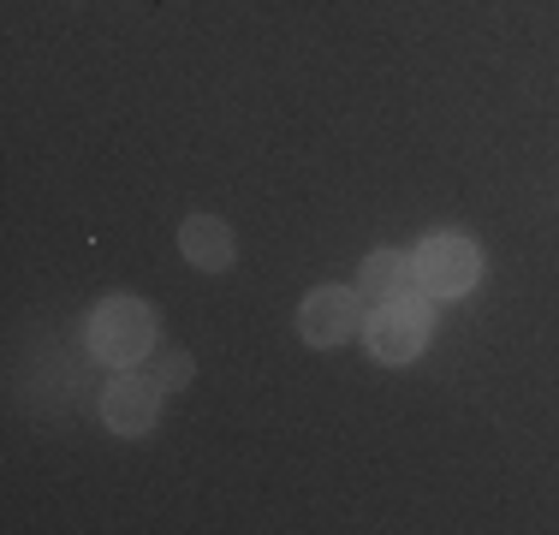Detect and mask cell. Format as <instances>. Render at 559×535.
I'll list each match as a JSON object with an SVG mask.
<instances>
[{
  "label": "cell",
  "instance_id": "5",
  "mask_svg": "<svg viewBox=\"0 0 559 535\" xmlns=\"http://www.w3.org/2000/svg\"><path fill=\"white\" fill-rule=\"evenodd\" d=\"M155 411H162V387H155V374L119 369L108 381V393H102V423H108L114 435H150Z\"/></svg>",
  "mask_w": 559,
  "mask_h": 535
},
{
  "label": "cell",
  "instance_id": "2",
  "mask_svg": "<svg viewBox=\"0 0 559 535\" xmlns=\"http://www.w3.org/2000/svg\"><path fill=\"white\" fill-rule=\"evenodd\" d=\"M429 333H435V316H429V304L411 292V298H393V304H381L376 316H369V352L381 357V364H417L423 352H429Z\"/></svg>",
  "mask_w": 559,
  "mask_h": 535
},
{
  "label": "cell",
  "instance_id": "1",
  "mask_svg": "<svg viewBox=\"0 0 559 535\" xmlns=\"http://www.w3.org/2000/svg\"><path fill=\"white\" fill-rule=\"evenodd\" d=\"M90 352L114 369H138L155 352V310L143 298H102L90 310Z\"/></svg>",
  "mask_w": 559,
  "mask_h": 535
},
{
  "label": "cell",
  "instance_id": "7",
  "mask_svg": "<svg viewBox=\"0 0 559 535\" xmlns=\"http://www.w3.org/2000/svg\"><path fill=\"white\" fill-rule=\"evenodd\" d=\"M357 286H364L376 304L411 298V292H417V262H411L405 250H369L364 268H357Z\"/></svg>",
  "mask_w": 559,
  "mask_h": 535
},
{
  "label": "cell",
  "instance_id": "4",
  "mask_svg": "<svg viewBox=\"0 0 559 535\" xmlns=\"http://www.w3.org/2000/svg\"><path fill=\"white\" fill-rule=\"evenodd\" d=\"M357 321H364V298L352 286H316L298 310V333H304V345H322L328 352V345L352 340Z\"/></svg>",
  "mask_w": 559,
  "mask_h": 535
},
{
  "label": "cell",
  "instance_id": "6",
  "mask_svg": "<svg viewBox=\"0 0 559 535\" xmlns=\"http://www.w3.org/2000/svg\"><path fill=\"white\" fill-rule=\"evenodd\" d=\"M179 250L191 268H203V274H221V268H233L238 245H233V226L215 221V214H191V221L179 226Z\"/></svg>",
  "mask_w": 559,
  "mask_h": 535
},
{
  "label": "cell",
  "instance_id": "8",
  "mask_svg": "<svg viewBox=\"0 0 559 535\" xmlns=\"http://www.w3.org/2000/svg\"><path fill=\"white\" fill-rule=\"evenodd\" d=\"M150 374H155V387H162V393H179V387H191L197 357H191V352H162V357L150 364Z\"/></svg>",
  "mask_w": 559,
  "mask_h": 535
},
{
  "label": "cell",
  "instance_id": "3",
  "mask_svg": "<svg viewBox=\"0 0 559 535\" xmlns=\"http://www.w3.org/2000/svg\"><path fill=\"white\" fill-rule=\"evenodd\" d=\"M476 274H483V257H476L471 233H429L417 250V280L429 298H464V292L476 286Z\"/></svg>",
  "mask_w": 559,
  "mask_h": 535
}]
</instances>
